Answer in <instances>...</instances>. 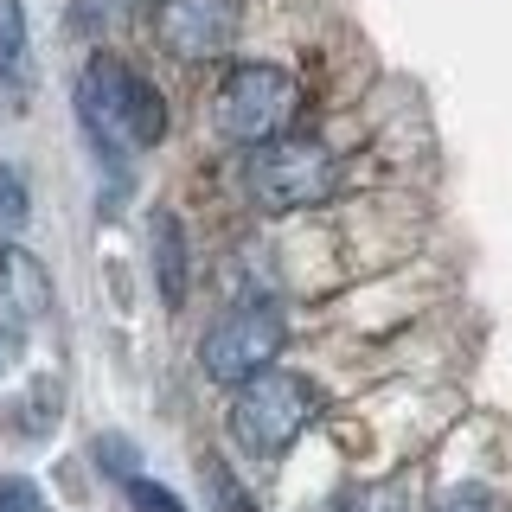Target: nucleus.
Returning a JSON list of instances; mask_svg holds the SVG:
<instances>
[{"label":"nucleus","mask_w":512,"mask_h":512,"mask_svg":"<svg viewBox=\"0 0 512 512\" xmlns=\"http://www.w3.org/2000/svg\"><path fill=\"white\" fill-rule=\"evenodd\" d=\"M32 52V26H26V0H0V77L26 84V58Z\"/></svg>","instance_id":"nucleus-9"},{"label":"nucleus","mask_w":512,"mask_h":512,"mask_svg":"<svg viewBox=\"0 0 512 512\" xmlns=\"http://www.w3.org/2000/svg\"><path fill=\"white\" fill-rule=\"evenodd\" d=\"M0 308H13L20 320L52 314V276L39 269V256L20 244H0Z\"/></svg>","instance_id":"nucleus-7"},{"label":"nucleus","mask_w":512,"mask_h":512,"mask_svg":"<svg viewBox=\"0 0 512 512\" xmlns=\"http://www.w3.org/2000/svg\"><path fill=\"white\" fill-rule=\"evenodd\" d=\"M0 512H45V493L26 474H0Z\"/></svg>","instance_id":"nucleus-16"},{"label":"nucleus","mask_w":512,"mask_h":512,"mask_svg":"<svg viewBox=\"0 0 512 512\" xmlns=\"http://www.w3.org/2000/svg\"><path fill=\"white\" fill-rule=\"evenodd\" d=\"M77 116H84L90 141L109 160H122L128 148H154V141L167 135V103H160V90L109 52H96L84 64V77H77Z\"/></svg>","instance_id":"nucleus-1"},{"label":"nucleus","mask_w":512,"mask_h":512,"mask_svg":"<svg viewBox=\"0 0 512 512\" xmlns=\"http://www.w3.org/2000/svg\"><path fill=\"white\" fill-rule=\"evenodd\" d=\"M103 7H141V0H103Z\"/></svg>","instance_id":"nucleus-18"},{"label":"nucleus","mask_w":512,"mask_h":512,"mask_svg":"<svg viewBox=\"0 0 512 512\" xmlns=\"http://www.w3.org/2000/svg\"><path fill=\"white\" fill-rule=\"evenodd\" d=\"M327 512H404V500L391 487H346Z\"/></svg>","instance_id":"nucleus-12"},{"label":"nucleus","mask_w":512,"mask_h":512,"mask_svg":"<svg viewBox=\"0 0 512 512\" xmlns=\"http://www.w3.org/2000/svg\"><path fill=\"white\" fill-rule=\"evenodd\" d=\"M26 218H32V192L26 180L13 167H0V244H13V237L26 231Z\"/></svg>","instance_id":"nucleus-10"},{"label":"nucleus","mask_w":512,"mask_h":512,"mask_svg":"<svg viewBox=\"0 0 512 512\" xmlns=\"http://www.w3.org/2000/svg\"><path fill=\"white\" fill-rule=\"evenodd\" d=\"M295 103H301V90L282 64H237L212 96V122H218V135L244 141V148H269V141L288 135Z\"/></svg>","instance_id":"nucleus-4"},{"label":"nucleus","mask_w":512,"mask_h":512,"mask_svg":"<svg viewBox=\"0 0 512 512\" xmlns=\"http://www.w3.org/2000/svg\"><path fill=\"white\" fill-rule=\"evenodd\" d=\"M244 186L263 212H308V205H327L340 192V154L314 135H282L250 154Z\"/></svg>","instance_id":"nucleus-3"},{"label":"nucleus","mask_w":512,"mask_h":512,"mask_svg":"<svg viewBox=\"0 0 512 512\" xmlns=\"http://www.w3.org/2000/svg\"><path fill=\"white\" fill-rule=\"evenodd\" d=\"M205 487H212L218 512H256V506H250V493L231 480V468H224V461H205Z\"/></svg>","instance_id":"nucleus-13"},{"label":"nucleus","mask_w":512,"mask_h":512,"mask_svg":"<svg viewBox=\"0 0 512 512\" xmlns=\"http://www.w3.org/2000/svg\"><path fill=\"white\" fill-rule=\"evenodd\" d=\"M96 468L122 474V487H128V480H135V442L128 436H96Z\"/></svg>","instance_id":"nucleus-14"},{"label":"nucleus","mask_w":512,"mask_h":512,"mask_svg":"<svg viewBox=\"0 0 512 512\" xmlns=\"http://www.w3.org/2000/svg\"><path fill=\"white\" fill-rule=\"evenodd\" d=\"M237 26H244V7L237 0H167L160 7V45L173 58H218L231 52Z\"/></svg>","instance_id":"nucleus-6"},{"label":"nucleus","mask_w":512,"mask_h":512,"mask_svg":"<svg viewBox=\"0 0 512 512\" xmlns=\"http://www.w3.org/2000/svg\"><path fill=\"white\" fill-rule=\"evenodd\" d=\"M282 340H288L282 308H269V301H244V308H231L199 340V365H205L212 384H250L256 372H276Z\"/></svg>","instance_id":"nucleus-5"},{"label":"nucleus","mask_w":512,"mask_h":512,"mask_svg":"<svg viewBox=\"0 0 512 512\" xmlns=\"http://www.w3.org/2000/svg\"><path fill=\"white\" fill-rule=\"evenodd\" d=\"M148 250H154L160 301H167V308H186V282H192V269H186V224L173 212H154L148 218Z\"/></svg>","instance_id":"nucleus-8"},{"label":"nucleus","mask_w":512,"mask_h":512,"mask_svg":"<svg viewBox=\"0 0 512 512\" xmlns=\"http://www.w3.org/2000/svg\"><path fill=\"white\" fill-rule=\"evenodd\" d=\"M20 346H26V340H20V327H0V378L20 365Z\"/></svg>","instance_id":"nucleus-17"},{"label":"nucleus","mask_w":512,"mask_h":512,"mask_svg":"<svg viewBox=\"0 0 512 512\" xmlns=\"http://www.w3.org/2000/svg\"><path fill=\"white\" fill-rule=\"evenodd\" d=\"M314 410H320V391L308 378H295V372H256L250 384H237V397H231V436L244 455L256 461H276L295 448V436L314 423Z\"/></svg>","instance_id":"nucleus-2"},{"label":"nucleus","mask_w":512,"mask_h":512,"mask_svg":"<svg viewBox=\"0 0 512 512\" xmlns=\"http://www.w3.org/2000/svg\"><path fill=\"white\" fill-rule=\"evenodd\" d=\"M128 506H135V512H186L180 506V493H167V487H160V480H128Z\"/></svg>","instance_id":"nucleus-15"},{"label":"nucleus","mask_w":512,"mask_h":512,"mask_svg":"<svg viewBox=\"0 0 512 512\" xmlns=\"http://www.w3.org/2000/svg\"><path fill=\"white\" fill-rule=\"evenodd\" d=\"M429 512H506V500L493 487H480V480H461V487H442Z\"/></svg>","instance_id":"nucleus-11"}]
</instances>
